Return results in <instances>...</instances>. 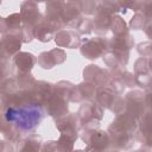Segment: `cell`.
I'll return each mask as SVG.
<instances>
[{
	"instance_id": "1",
	"label": "cell",
	"mask_w": 152,
	"mask_h": 152,
	"mask_svg": "<svg viewBox=\"0 0 152 152\" xmlns=\"http://www.w3.org/2000/svg\"><path fill=\"white\" fill-rule=\"evenodd\" d=\"M106 49V43L102 39H94V40H88L86 44H83L82 46V53L87 57V58H97L103 50Z\"/></svg>"
},
{
	"instance_id": "6",
	"label": "cell",
	"mask_w": 152,
	"mask_h": 152,
	"mask_svg": "<svg viewBox=\"0 0 152 152\" xmlns=\"http://www.w3.org/2000/svg\"><path fill=\"white\" fill-rule=\"evenodd\" d=\"M4 48L7 49V51L10 53H13V52L18 51V49H20V40L17 37L11 36L10 39L4 40Z\"/></svg>"
},
{
	"instance_id": "7",
	"label": "cell",
	"mask_w": 152,
	"mask_h": 152,
	"mask_svg": "<svg viewBox=\"0 0 152 152\" xmlns=\"http://www.w3.org/2000/svg\"><path fill=\"white\" fill-rule=\"evenodd\" d=\"M20 24V17H19V14H13V15H11L10 18H8V27H14V26H17V25H19Z\"/></svg>"
},
{
	"instance_id": "5",
	"label": "cell",
	"mask_w": 152,
	"mask_h": 152,
	"mask_svg": "<svg viewBox=\"0 0 152 152\" xmlns=\"http://www.w3.org/2000/svg\"><path fill=\"white\" fill-rule=\"evenodd\" d=\"M78 17V8H76L74 5H66L62 11V18L65 21H71L72 19H76Z\"/></svg>"
},
{
	"instance_id": "3",
	"label": "cell",
	"mask_w": 152,
	"mask_h": 152,
	"mask_svg": "<svg viewBox=\"0 0 152 152\" xmlns=\"http://www.w3.org/2000/svg\"><path fill=\"white\" fill-rule=\"evenodd\" d=\"M89 144H91L93 148H95V150L106 148L107 145L109 144V137L106 132H102V131L94 132L90 137V142Z\"/></svg>"
},
{
	"instance_id": "2",
	"label": "cell",
	"mask_w": 152,
	"mask_h": 152,
	"mask_svg": "<svg viewBox=\"0 0 152 152\" xmlns=\"http://www.w3.org/2000/svg\"><path fill=\"white\" fill-rule=\"evenodd\" d=\"M33 62H34V58L31 53H26V52H23V53H18L14 58V63L15 65L19 68V70L21 72H27L31 70L32 65H33Z\"/></svg>"
},
{
	"instance_id": "4",
	"label": "cell",
	"mask_w": 152,
	"mask_h": 152,
	"mask_svg": "<svg viewBox=\"0 0 152 152\" xmlns=\"http://www.w3.org/2000/svg\"><path fill=\"white\" fill-rule=\"evenodd\" d=\"M52 26H48V23L45 24H40L39 26H37L34 28V36L37 37V39H40L43 42H49L51 36H52Z\"/></svg>"
}]
</instances>
